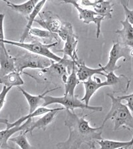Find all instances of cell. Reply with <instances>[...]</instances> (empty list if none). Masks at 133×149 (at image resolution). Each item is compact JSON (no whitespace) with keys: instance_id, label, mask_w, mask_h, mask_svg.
I'll return each instance as SVG.
<instances>
[{"instance_id":"cell-16","label":"cell","mask_w":133,"mask_h":149,"mask_svg":"<svg viewBox=\"0 0 133 149\" xmlns=\"http://www.w3.org/2000/svg\"><path fill=\"white\" fill-rule=\"evenodd\" d=\"M59 88H53V89H51V90L45 91L44 93H43L40 95H33L30 94V93H28L27 92H26V91L24 90L23 88H21L20 87L19 88V90H20L21 92L22 93V94L23 95L24 97H25V98L27 100V103H28L29 113H33V111H35L37 108L42 106L43 103H44V100H43L44 96H45L47 94V93H49V92H52V91L56 90Z\"/></svg>"},{"instance_id":"cell-18","label":"cell","mask_w":133,"mask_h":149,"mask_svg":"<svg viewBox=\"0 0 133 149\" xmlns=\"http://www.w3.org/2000/svg\"><path fill=\"white\" fill-rule=\"evenodd\" d=\"M120 23L122 26V29L117 30L115 33L121 38L120 43L126 47L133 49V26L126 19Z\"/></svg>"},{"instance_id":"cell-20","label":"cell","mask_w":133,"mask_h":149,"mask_svg":"<svg viewBox=\"0 0 133 149\" xmlns=\"http://www.w3.org/2000/svg\"><path fill=\"white\" fill-rule=\"evenodd\" d=\"M61 107H57V108H52V109H50V108H47L46 107H39L37 108L35 111H33L31 113H29L28 115H25V116L21 117V118H19L18 120H17L14 123H7L6 124V128H11V127H15V126H20L21 125H22L23 123H25L27 120L33 119V117L39 116V115H44L45 113H47L55 111V110H57L60 109Z\"/></svg>"},{"instance_id":"cell-13","label":"cell","mask_w":133,"mask_h":149,"mask_svg":"<svg viewBox=\"0 0 133 149\" xmlns=\"http://www.w3.org/2000/svg\"><path fill=\"white\" fill-rule=\"evenodd\" d=\"M82 5L84 6H89L93 8L96 13L103 15L108 19L112 18V13L113 11V4L110 1H103V0H83Z\"/></svg>"},{"instance_id":"cell-19","label":"cell","mask_w":133,"mask_h":149,"mask_svg":"<svg viewBox=\"0 0 133 149\" xmlns=\"http://www.w3.org/2000/svg\"><path fill=\"white\" fill-rule=\"evenodd\" d=\"M4 1L6 3L7 6L10 8L12 10L18 12L21 15H23L26 17H28L29 15L32 13L35 6L39 2L38 0H30V1L24 2L21 4H15L11 1H6V0H5Z\"/></svg>"},{"instance_id":"cell-6","label":"cell","mask_w":133,"mask_h":149,"mask_svg":"<svg viewBox=\"0 0 133 149\" xmlns=\"http://www.w3.org/2000/svg\"><path fill=\"white\" fill-rule=\"evenodd\" d=\"M130 50L119 42H114L110 50L107 64L105 66H102L104 73L108 74L119 69L121 66L117 65L118 61L121 58H124V61L129 60L131 58L130 55Z\"/></svg>"},{"instance_id":"cell-26","label":"cell","mask_w":133,"mask_h":149,"mask_svg":"<svg viewBox=\"0 0 133 149\" xmlns=\"http://www.w3.org/2000/svg\"><path fill=\"white\" fill-rule=\"evenodd\" d=\"M20 133H21L18 136L11 138L9 139V141L15 143L20 149H35L29 143L27 139L26 134L24 133L23 132H20Z\"/></svg>"},{"instance_id":"cell-24","label":"cell","mask_w":133,"mask_h":149,"mask_svg":"<svg viewBox=\"0 0 133 149\" xmlns=\"http://www.w3.org/2000/svg\"><path fill=\"white\" fill-rule=\"evenodd\" d=\"M80 83L78 77L77 75V66L76 64L73 66L71 72L70 73L66 80L64 81L65 84V95L75 96V90L77 86Z\"/></svg>"},{"instance_id":"cell-10","label":"cell","mask_w":133,"mask_h":149,"mask_svg":"<svg viewBox=\"0 0 133 149\" xmlns=\"http://www.w3.org/2000/svg\"><path fill=\"white\" fill-rule=\"evenodd\" d=\"M83 84L84 88V94L81 100L87 105H89V102L96 91L101 88L108 86V84L106 81H102L100 78L96 77H95V79H93V78H89Z\"/></svg>"},{"instance_id":"cell-3","label":"cell","mask_w":133,"mask_h":149,"mask_svg":"<svg viewBox=\"0 0 133 149\" xmlns=\"http://www.w3.org/2000/svg\"><path fill=\"white\" fill-rule=\"evenodd\" d=\"M14 62L15 71L19 74L23 73L24 70L27 68L44 70L49 68L54 62L48 58L28 51L15 57Z\"/></svg>"},{"instance_id":"cell-33","label":"cell","mask_w":133,"mask_h":149,"mask_svg":"<svg viewBox=\"0 0 133 149\" xmlns=\"http://www.w3.org/2000/svg\"><path fill=\"white\" fill-rule=\"evenodd\" d=\"M131 94H132V95H133V93H131Z\"/></svg>"},{"instance_id":"cell-22","label":"cell","mask_w":133,"mask_h":149,"mask_svg":"<svg viewBox=\"0 0 133 149\" xmlns=\"http://www.w3.org/2000/svg\"><path fill=\"white\" fill-rule=\"evenodd\" d=\"M0 84L6 87L12 88L16 86L19 87V86H22L25 82L21 78V74L14 71L4 76L0 77Z\"/></svg>"},{"instance_id":"cell-27","label":"cell","mask_w":133,"mask_h":149,"mask_svg":"<svg viewBox=\"0 0 133 149\" xmlns=\"http://www.w3.org/2000/svg\"><path fill=\"white\" fill-rule=\"evenodd\" d=\"M72 33H74V31L71 23H70L69 22H65L63 23L61 27L57 33V35L63 40L65 41L67 40V38Z\"/></svg>"},{"instance_id":"cell-23","label":"cell","mask_w":133,"mask_h":149,"mask_svg":"<svg viewBox=\"0 0 133 149\" xmlns=\"http://www.w3.org/2000/svg\"><path fill=\"white\" fill-rule=\"evenodd\" d=\"M96 143L100 146L99 149H126L133 145V137L129 141H117L103 139L96 141Z\"/></svg>"},{"instance_id":"cell-17","label":"cell","mask_w":133,"mask_h":149,"mask_svg":"<svg viewBox=\"0 0 133 149\" xmlns=\"http://www.w3.org/2000/svg\"><path fill=\"white\" fill-rule=\"evenodd\" d=\"M65 42V43L63 49L56 50V52H62L63 55L69 57L75 62H77L80 60L77 53V47L79 42L78 37L74 33L70 35Z\"/></svg>"},{"instance_id":"cell-29","label":"cell","mask_w":133,"mask_h":149,"mask_svg":"<svg viewBox=\"0 0 133 149\" xmlns=\"http://www.w3.org/2000/svg\"><path fill=\"white\" fill-rule=\"evenodd\" d=\"M120 4L122 5L123 10L125 12V15L126 17V19L133 26V9H130L128 8V3L129 1L126 2L125 1H120Z\"/></svg>"},{"instance_id":"cell-5","label":"cell","mask_w":133,"mask_h":149,"mask_svg":"<svg viewBox=\"0 0 133 149\" xmlns=\"http://www.w3.org/2000/svg\"><path fill=\"white\" fill-rule=\"evenodd\" d=\"M44 103L42 107H47L48 105L57 103V104L62 105L65 110H70L73 111L75 109H89L91 110L94 112H100L103 111V107H93L90 105H86L81 100H79L76 95H63L61 97H53V96L47 95L43 97Z\"/></svg>"},{"instance_id":"cell-9","label":"cell","mask_w":133,"mask_h":149,"mask_svg":"<svg viewBox=\"0 0 133 149\" xmlns=\"http://www.w3.org/2000/svg\"><path fill=\"white\" fill-rule=\"evenodd\" d=\"M104 76L106 78V81L108 84V86L113 88L114 93H126L129 88L131 81L123 74L118 76L114 72H111L105 74Z\"/></svg>"},{"instance_id":"cell-32","label":"cell","mask_w":133,"mask_h":149,"mask_svg":"<svg viewBox=\"0 0 133 149\" xmlns=\"http://www.w3.org/2000/svg\"><path fill=\"white\" fill-rule=\"evenodd\" d=\"M130 55L131 57H133V49H132L130 50Z\"/></svg>"},{"instance_id":"cell-8","label":"cell","mask_w":133,"mask_h":149,"mask_svg":"<svg viewBox=\"0 0 133 149\" xmlns=\"http://www.w3.org/2000/svg\"><path fill=\"white\" fill-rule=\"evenodd\" d=\"M38 16L39 18L35 20V23L44 28L45 30L57 34L63 24L59 17L49 11L41 12Z\"/></svg>"},{"instance_id":"cell-31","label":"cell","mask_w":133,"mask_h":149,"mask_svg":"<svg viewBox=\"0 0 133 149\" xmlns=\"http://www.w3.org/2000/svg\"><path fill=\"white\" fill-rule=\"evenodd\" d=\"M5 18V14L0 13V42L5 39L4 30V21Z\"/></svg>"},{"instance_id":"cell-15","label":"cell","mask_w":133,"mask_h":149,"mask_svg":"<svg viewBox=\"0 0 133 149\" xmlns=\"http://www.w3.org/2000/svg\"><path fill=\"white\" fill-rule=\"evenodd\" d=\"M77 66V75L80 81L84 82L88 80L89 78H92L96 74L99 75L105 76V74L104 73L102 65L99 64V68H89L84 64L83 61L79 60L75 62Z\"/></svg>"},{"instance_id":"cell-30","label":"cell","mask_w":133,"mask_h":149,"mask_svg":"<svg viewBox=\"0 0 133 149\" xmlns=\"http://www.w3.org/2000/svg\"><path fill=\"white\" fill-rule=\"evenodd\" d=\"M117 97L121 101H123V100L127 101V107H129L130 111L133 113V95L131 94V93L129 95L119 96V97Z\"/></svg>"},{"instance_id":"cell-1","label":"cell","mask_w":133,"mask_h":149,"mask_svg":"<svg viewBox=\"0 0 133 149\" xmlns=\"http://www.w3.org/2000/svg\"><path fill=\"white\" fill-rule=\"evenodd\" d=\"M67 115L64 125L68 127L69 134L66 141L57 143L58 149H79L83 145L89 146L90 149H95L96 141L103 139L102 137L104 126L92 127L85 117L89 115L79 117L74 111L66 110Z\"/></svg>"},{"instance_id":"cell-21","label":"cell","mask_w":133,"mask_h":149,"mask_svg":"<svg viewBox=\"0 0 133 149\" xmlns=\"http://www.w3.org/2000/svg\"><path fill=\"white\" fill-rule=\"evenodd\" d=\"M46 2H47V1H45V0L39 1L37 4L35 6L34 9H33V11H32V13L29 15L28 17H27L28 19L27 23V25L25 26V28L23 31V33L22 35H21L19 42H24V40H25V38L30 35V31L31 30V27H32L33 23L35 22L36 17H37L39 14L41 13V11H42L44 5L46 3Z\"/></svg>"},{"instance_id":"cell-7","label":"cell","mask_w":133,"mask_h":149,"mask_svg":"<svg viewBox=\"0 0 133 149\" xmlns=\"http://www.w3.org/2000/svg\"><path fill=\"white\" fill-rule=\"evenodd\" d=\"M64 3L71 4L76 8L79 13V17L81 20L83 21V23L87 24V25L91 23L95 24L96 26V38H99L101 34V23L105 19V17L96 13L94 10L82 8L77 3V1L75 0H67V1H64Z\"/></svg>"},{"instance_id":"cell-28","label":"cell","mask_w":133,"mask_h":149,"mask_svg":"<svg viewBox=\"0 0 133 149\" xmlns=\"http://www.w3.org/2000/svg\"><path fill=\"white\" fill-rule=\"evenodd\" d=\"M11 88H8L6 86H4L2 88V90L0 92V111L4 107L5 103H6V96L8 95L9 91L11 90ZM8 120L6 119H0V123H4L6 125L7 123H8Z\"/></svg>"},{"instance_id":"cell-2","label":"cell","mask_w":133,"mask_h":149,"mask_svg":"<svg viewBox=\"0 0 133 149\" xmlns=\"http://www.w3.org/2000/svg\"><path fill=\"white\" fill-rule=\"evenodd\" d=\"M111 100V108L105 117L101 125L105 126L106 122L112 119L114 123L113 131H117L121 127L133 130V115L127 105L122 103L113 93H107Z\"/></svg>"},{"instance_id":"cell-34","label":"cell","mask_w":133,"mask_h":149,"mask_svg":"<svg viewBox=\"0 0 133 149\" xmlns=\"http://www.w3.org/2000/svg\"><path fill=\"white\" fill-rule=\"evenodd\" d=\"M126 149H128V148H126Z\"/></svg>"},{"instance_id":"cell-11","label":"cell","mask_w":133,"mask_h":149,"mask_svg":"<svg viewBox=\"0 0 133 149\" xmlns=\"http://www.w3.org/2000/svg\"><path fill=\"white\" fill-rule=\"evenodd\" d=\"M15 58L8 53L5 44L0 42V77L15 71Z\"/></svg>"},{"instance_id":"cell-14","label":"cell","mask_w":133,"mask_h":149,"mask_svg":"<svg viewBox=\"0 0 133 149\" xmlns=\"http://www.w3.org/2000/svg\"><path fill=\"white\" fill-rule=\"evenodd\" d=\"M33 119L27 120L20 126H15L11 128H6L0 131V149H13L8 145V141L14 134L18 132H24L29 126L30 123Z\"/></svg>"},{"instance_id":"cell-25","label":"cell","mask_w":133,"mask_h":149,"mask_svg":"<svg viewBox=\"0 0 133 149\" xmlns=\"http://www.w3.org/2000/svg\"><path fill=\"white\" fill-rule=\"evenodd\" d=\"M30 35H32L33 37H38L42 39H49L52 40L53 39L56 40V41L59 42L58 40V37L59 36L57 34L51 33L49 31L40 29L38 28H31L30 31Z\"/></svg>"},{"instance_id":"cell-12","label":"cell","mask_w":133,"mask_h":149,"mask_svg":"<svg viewBox=\"0 0 133 149\" xmlns=\"http://www.w3.org/2000/svg\"><path fill=\"white\" fill-rule=\"evenodd\" d=\"M63 110H65L64 107H61L60 109L55 110V111H51L47 113L44 114V115L42 117L39 119L38 120L35 121H33V120L31 121L30 124H29V126L27 129L23 132L24 133H30L32 134L33 131L35 130V129H43V130H45L46 127H47L49 124L51 123L53 120L55 119V117L56 116L57 114L59 111H63Z\"/></svg>"},{"instance_id":"cell-4","label":"cell","mask_w":133,"mask_h":149,"mask_svg":"<svg viewBox=\"0 0 133 149\" xmlns=\"http://www.w3.org/2000/svg\"><path fill=\"white\" fill-rule=\"evenodd\" d=\"M1 42H4V44H8L13 46L19 47L23 49L28 52H32L41 56L48 58L51 61L55 62H59L61 61L62 58L57 56L51 50L52 47H54L59 44V42H55L50 44H43L37 40H34L31 42H21L18 41H12V40L4 39Z\"/></svg>"}]
</instances>
